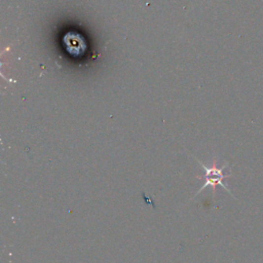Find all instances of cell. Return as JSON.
<instances>
[{
	"instance_id": "cell-1",
	"label": "cell",
	"mask_w": 263,
	"mask_h": 263,
	"mask_svg": "<svg viewBox=\"0 0 263 263\" xmlns=\"http://www.w3.org/2000/svg\"><path fill=\"white\" fill-rule=\"evenodd\" d=\"M197 162L200 164L201 168L205 170V175L201 176V177H198L200 179H204L205 184L202 185V187L199 189V191H198L197 194H200L201 191L204 190L206 187L211 186L213 188V195H215V191H216V187L218 185H220V186L223 187L224 190L227 191V193L231 195L230 190L223 184L224 179H227V178L231 177L230 174H229V175L224 174V170L227 168V164H224L223 166H221V168H218L217 161L216 160H214V162H213V164H212L211 166L205 165L204 164L200 163V161H198V160H197Z\"/></svg>"
}]
</instances>
